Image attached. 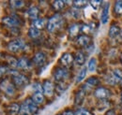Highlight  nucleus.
<instances>
[{"label":"nucleus","instance_id":"34","mask_svg":"<svg viewBox=\"0 0 122 115\" xmlns=\"http://www.w3.org/2000/svg\"><path fill=\"white\" fill-rule=\"evenodd\" d=\"M75 115H92V113L89 110H87L81 109V110H77Z\"/></svg>","mask_w":122,"mask_h":115},{"label":"nucleus","instance_id":"4","mask_svg":"<svg viewBox=\"0 0 122 115\" xmlns=\"http://www.w3.org/2000/svg\"><path fill=\"white\" fill-rule=\"evenodd\" d=\"M12 80H13L14 85L17 88H23V87L26 86L29 82V80L27 77H25L23 74H19V73H16L13 75Z\"/></svg>","mask_w":122,"mask_h":115},{"label":"nucleus","instance_id":"36","mask_svg":"<svg viewBox=\"0 0 122 115\" xmlns=\"http://www.w3.org/2000/svg\"><path fill=\"white\" fill-rule=\"evenodd\" d=\"M66 85H64V83L63 82H58V84H57V86H56V90L59 92V93H62V92H64L67 88H66Z\"/></svg>","mask_w":122,"mask_h":115},{"label":"nucleus","instance_id":"22","mask_svg":"<svg viewBox=\"0 0 122 115\" xmlns=\"http://www.w3.org/2000/svg\"><path fill=\"white\" fill-rule=\"evenodd\" d=\"M88 3H89V1H86V0H75V1L72 2L73 7H74L76 10H80V9L86 8Z\"/></svg>","mask_w":122,"mask_h":115},{"label":"nucleus","instance_id":"28","mask_svg":"<svg viewBox=\"0 0 122 115\" xmlns=\"http://www.w3.org/2000/svg\"><path fill=\"white\" fill-rule=\"evenodd\" d=\"M86 83L91 85V86H97V85L100 84V81H99V79L97 77H90V78L87 79Z\"/></svg>","mask_w":122,"mask_h":115},{"label":"nucleus","instance_id":"39","mask_svg":"<svg viewBox=\"0 0 122 115\" xmlns=\"http://www.w3.org/2000/svg\"><path fill=\"white\" fill-rule=\"evenodd\" d=\"M105 115H116V113H115L114 110H109L106 113H105Z\"/></svg>","mask_w":122,"mask_h":115},{"label":"nucleus","instance_id":"5","mask_svg":"<svg viewBox=\"0 0 122 115\" xmlns=\"http://www.w3.org/2000/svg\"><path fill=\"white\" fill-rule=\"evenodd\" d=\"M69 71L65 67H57L55 73H54V78L57 82H64V81L68 78Z\"/></svg>","mask_w":122,"mask_h":115},{"label":"nucleus","instance_id":"31","mask_svg":"<svg viewBox=\"0 0 122 115\" xmlns=\"http://www.w3.org/2000/svg\"><path fill=\"white\" fill-rule=\"evenodd\" d=\"M115 12L118 15H122V1L116 2V5H115Z\"/></svg>","mask_w":122,"mask_h":115},{"label":"nucleus","instance_id":"41","mask_svg":"<svg viewBox=\"0 0 122 115\" xmlns=\"http://www.w3.org/2000/svg\"><path fill=\"white\" fill-rule=\"evenodd\" d=\"M57 115H62V114H57Z\"/></svg>","mask_w":122,"mask_h":115},{"label":"nucleus","instance_id":"37","mask_svg":"<svg viewBox=\"0 0 122 115\" xmlns=\"http://www.w3.org/2000/svg\"><path fill=\"white\" fill-rule=\"evenodd\" d=\"M6 71H7V68L5 67H0V78L6 73Z\"/></svg>","mask_w":122,"mask_h":115},{"label":"nucleus","instance_id":"6","mask_svg":"<svg viewBox=\"0 0 122 115\" xmlns=\"http://www.w3.org/2000/svg\"><path fill=\"white\" fill-rule=\"evenodd\" d=\"M25 46V43L23 39L21 38H17V39H14L12 41H10L9 45H8V49L12 52V53H17L19 51H21L22 49H24Z\"/></svg>","mask_w":122,"mask_h":115},{"label":"nucleus","instance_id":"11","mask_svg":"<svg viewBox=\"0 0 122 115\" xmlns=\"http://www.w3.org/2000/svg\"><path fill=\"white\" fill-rule=\"evenodd\" d=\"M74 61V57L71 53H64L60 58V63L64 67H70Z\"/></svg>","mask_w":122,"mask_h":115},{"label":"nucleus","instance_id":"13","mask_svg":"<svg viewBox=\"0 0 122 115\" xmlns=\"http://www.w3.org/2000/svg\"><path fill=\"white\" fill-rule=\"evenodd\" d=\"M81 28L82 26L78 24H73L70 26L69 28V35L71 38H75L79 35V33L81 32Z\"/></svg>","mask_w":122,"mask_h":115},{"label":"nucleus","instance_id":"1","mask_svg":"<svg viewBox=\"0 0 122 115\" xmlns=\"http://www.w3.org/2000/svg\"><path fill=\"white\" fill-rule=\"evenodd\" d=\"M37 111H38V106L31 98L25 100L21 106L20 112L22 115H34L37 113Z\"/></svg>","mask_w":122,"mask_h":115},{"label":"nucleus","instance_id":"12","mask_svg":"<svg viewBox=\"0 0 122 115\" xmlns=\"http://www.w3.org/2000/svg\"><path fill=\"white\" fill-rule=\"evenodd\" d=\"M45 61H46V55L42 52L37 53L34 55V57H33V62H34V64L37 65V66H39V67L42 66V65L45 63Z\"/></svg>","mask_w":122,"mask_h":115},{"label":"nucleus","instance_id":"25","mask_svg":"<svg viewBox=\"0 0 122 115\" xmlns=\"http://www.w3.org/2000/svg\"><path fill=\"white\" fill-rule=\"evenodd\" d=\"M65 3H66V2H64V1H62V0L55 1V2L53 3V9H54L56 11H60L61 10L64 9Z\"/></svg>","mask_w":122,"mask_h":115},{"label":"nucleus","instance_id":"17","mask_svg":"<svg viewBox=\"0 0 122 115\" xmlns=\"http://www.w3.org/2000/svg\"><path fill=\"white\" fill-rule=\"evenodd\" d=\"M121 32L120 27L118 25H116V24H113L110 29H109V32H108V35L110 38H116L117 36H118V34Z\"/></svg>","mask_w":122,"mask_h":115},{"label":"nucleus","instance_id":"29","mask_svg":"<svg viewBox=\"0 0 122 115\" xmlns=\"http://www.w3.org/2000/svg\"><path fill=\"white\" fill-rule=\"evenodd\" d=\"M92 26L90 24H84V25H82V28H81V32H83L84 34H86V36L88 35V34H90L92 32Z\"/></svg>","mask_w":122,"mask_h":115},{"label":"nucleus","instance_id":"23","mask_svg":"<svg viewBox=\"0 0 122 115\" xmlns=\"http://www.w3.org/2000/svg\"><path fill=\"white\" fill-rule=\"evenodd\" d=\"M40 35H41V31L36 27H34V26L30 27L28 30V36L31 38H38L40 37Z\"/></svg>","mask_w":122,"mask_h":115},{"label":"nucleus","instance_id":"24","mask_svg":"<svg viewBox=\"0 0 122 115\" xmlns=\"http://www.w3.org/2000/svg\"><path fill=\"white\" fill-rule=\"evenodd\" d=\"M33 24H34V27H36L37 29H42L44 28L46 24V20L45 19H37L33 22Z\"/></svg>","mask_w":122,"mask_h":115},{"label":"nucleus","instance_id":"35","mask_svg":"<svg viewBox=\"0 0 122 115\" xmlns=\"http://www.w3.org/2000/svg\"><path fill=\"white\" fill-rule=\"evenodd\" d=\"M107 82L110 83V84H113V85H114V84H117V83L118 82V79H117V78L113 75V77H111V78L109 77V78L107 79Z\"/></svg>","mask_w":122,"mask_h":115},{"label":"nucleus","instance_id":"42","mask_svg":"<svg viewBox=\"0 0 122 115\" xmlns=\"http://www.w3.org/2000/svg\"><path fill=\"white\" fill-rule=\"evenodd\" d=\"M121 34H122V30H121Z\"/></svg>","mask_w":122,"mask_h":115},{"label":"nucleus","instance_id":"33","mask_svg":"<svg viewBox=\"0 0 122 115\" xmlns=\"http://www.w3.org/2000/svg\"><path fill=\"white\" fill-rule=\"evenodd\" d=\"M113 75L118 79V80H122V69L121 68H115L113 71Z\"/></svg>","mask_w":122,"mask_h":115},{"label":"nucleus","instance_id":"10","mask_svg":"<svg viewBox=\"0 0 122 115\" xmlns=\"http://www.w3.org/2000/svg\"><path fill=\"white\" fill-rule=\"evenodd\" d=\"M42 90H43V93L47 96H52L54 95V92H55L54 83L50 81H45L43 82V85H42Z\"/></svg>","mask_w":122,"mask_h":115},{"label":"nucleus","instance_id":"9","mask_svg":"<svg viewBox=\"0 0 122 115\" xmlns=\"http://www.w3.org/2000/svg\"><path fill=\"white\" fill-rule=\"evenodd\" d=\"M31 67H32V63H31L30 60L26 57L20 58L17 62V67L20 69L26 70V69H29Z\"/></svg>","mask_w":122,"mask_h":115},{"label":"nucleus","instance_id":"16","mask_svg":"<svg viewBox=\"0 0 122 115\" xmlns=\"http://www.w3.org/2000/svg\"><path fill=\"white\" fill-rule=\"evenodd\" d=\"M39 13H40V10H39V9H38L37 7H31L30 9L27 10V13H26V14H27L29 19L35 21V20L38 19Z\"/></svg>","mask_w":122,"mask_h":115},{"label":"nucleus","instance_id":"32","mask_svg":"<svg viewBox=\"0 0 122 115\" xmlns=\"http://www.w3.org/2000/svg\"><path fill=\"white\" fill-rule=\"evenodd\" d=\"M10 4L12 5V7L14 9H22L24 7L25 2L24 1H11Z\"/></svg>","mask_w":122,"mask_h":115},{"label":"nucleus","instance_id":"27","mask_svg":"<svg viewBox=\"0 0 122 115\" xmlns=\"http://www.w3.org/2000/svg\"><path fill=\"white\" fill-rule=\"evenodd\" d=\"M96 68H97V60H96V58H91V59L88 61L87 69L90 72H93L96 70Z\"/></svg>","mask_w":122,"mask_h":115},{"label":"nucleus","instance_id":"18","mask_svg":"<svg viewBox=\"0 0 122 115\" xmlns=\"http://www.w3.org/2000/svg\"><path fill=\"white\" fill-rule=\"evenodd\" d=\"M8 110H9L10 115H17L19 114V112L21 111V107L18 104L13 103V104H11V105L9 106Z\"/></svg>","mask_w":122,"mask_h":115},{"label":"nucleus","instance_id":"2","mask_svg":"<svg viewBox=\"0 0 122 115\" xmlns=\"http://www.w3.org/2000/svg\"><path fill=\"white\" fill-rule=\"evenodd\" d=\"M63 24V18L60 14H56L54 15L53 17H51L49 20H48V23H47V30L51 33L55 32L56 30L60 27Z\"/></svg>","mask_w":122,"mask_h":115},{"label":"nucleus","instance_id":"7","mask_svg":"<svg viewBox=\"0 0 122 115\" xmlns=\"http://www.w3.org/2000/svg\"><path fill=\"white\" fill-rule=\"evenodd\" d=\"M2 23H3L5 25L9 26V27H13V26H18V25H20L21 20H20L18 17L12 15V16L4 17V18L2 19Z\"/></svg>","mask_w":122,"mask_h":115},{"label":"nucleus","instance_id":"40","mask_svg":"<svg viewBox=\"0 0 122 115\" xmlns=\"http://www.w3.org/2000/svg\"><path fill=\"white\" fill-rule=\"evenodd\" d=\"M121 100H122V96H121Z\"/></svg>","mask_w":122,"mask_h":115},{"label":"nucleus","instance_id":"14","mask_svg":"<svg viewBox=\"0 0 122 115\" xmlns=\"http://www.w3.org/2000/svg\"><path fill=\"white\" fill-rule=\"evenodd\" d=\"M91 42V38L90 37L86 36V35H83V36H80L77 39V44L81 47H87Z\"/></svg>","mask_w":122,"mask_h":115},{"label":"nucleus","instance_id":"8","mask_svg":"<svg viewBox=\"0 0 122 115\" xmlns=\"http://www.w3.org/2000/svg\"><path fill=\"white\" fill-rule=\"evenodd\" d=\"M94 96L99 99H107L111 96V92L105 87H99L95 90Z\"/></svg>","mask_w":122,"mask_h":115},{"label":"nucleus","instance_id":"21","mask_svg":"<svg viewBox=\"0 0 122 115\" xmlns=\"http://www.w3.org/2000/svg\"><path fill=\"white\" fill-rule=\"evenodd\" d=\"M85 96H86L85 91L84 90H80L76 94V96H75V100H74L75 104L76 105H81L83 103L84 99H85Z\"/></svg>","mask_w":122,"mask_h":115},{"label":"nucleus","instance_id":"19","mask_svg":"<svg viewBox=\"0 0 122 115\" xmlns=\"http://www.w3.org/2000/svg\"><path fill=\"white\" fill-rule=\"evenodd\" d=\"M74 61L78 66H83L86 62V55L82 52H78L74 57Z\"/></svg>","mask_w":122,"mask_h":115},{"label":"nucleus","instance_id":"26","mask_svg":"<svg viewBox=\"0 0 122 115\" xmlns=\"http://www.w3.org/2000/svg\"><path fill=\"white\" fill-rule=\"evenodd\" d=\"M86 71H87V69H86V67L82 68V69L79 71V73H78V75H77V77H76V83L81 82V81L86 78Z\"/></svg>","mask_w":122,"mask_h":115},{"label":"nucleus","instance_id":"43","mask_svg":"<svg viewBox=\"0 0 122 115\" xmlns=\"http://www.w3.org/2000/svg\"><path fill=\"white\" fill-rule=\"evenodd\" d=\"M121 86H122V82H121Z\"/></svg>","mask_w":122,"mask_h":115},{"label":"nucleus","instance_id":"3","mask_svg":"<svg viewBox=\"0 0 122 115\" xmlns=\"http://www.w3.org/2000/svg\"><path fill=\"white\" fill-rule=\"evenodd\" d=\"M0 88L4 91L5 94H7L8 96H12L15 93V85L13 82H11L10 80L8 79H4L1 81L0 82Z\"/></svg>","mask_w":122,"mask_h":115},{"label":"nucleus","instance_id":"20","mask_svg":"<svg viewBox=\"0 0 122 115\" xmlns=\"http://www.w3.org/2000/svg\"><path fill=\"white\" fill-rule=\"evenodd\" d=\"M32 100L34 101L37 105L38 104H41L43 101H44V96L42 93H34V95L32 96Z\"/></svg>","mask_w":122,"mask_h":115},{"label":"nucleus","instance_id":"30","mask_svg":"<svg viewBox=\"0 0 122 115\" xmlns=\"http://www.w3.org/2000/svg\"><path fill=\"white\" fill-rule=\"evenodd\" d=\"M102 1H101V0H92V1H89V4H90L91 8L93 10H99V8L102 5Z\"/></svg>","mask_w":122,"mask_h":115},{"label":"nucleus","instance_id":"38","mask_svg":"<svg viewBox=\"0 0 122 115\" xmlns=\"http://www.w3.org/2000/svg\"><path fill=\"white\" fill-rule=\"evenodd\" d=\"M62 115H75V113H74L72 110H65V111L63 112V114H62Z\"/></svg>","mask_w":122,"mask_h":115},{"label":"nucleus","instance_id":"15","mask_svg":"<svg viewBox=\"0 0 122 115\" xmlns=\"http://www.w3.org/2000/svg\"><path fill=\"white\" fill-rule=\"evenodd\" d=\"M109 20V3L106 2L105 5L102 8V16H101V21L102 24H106Z\"/></svg>","mask_w":122,"mask_h":115}]
</instances>
